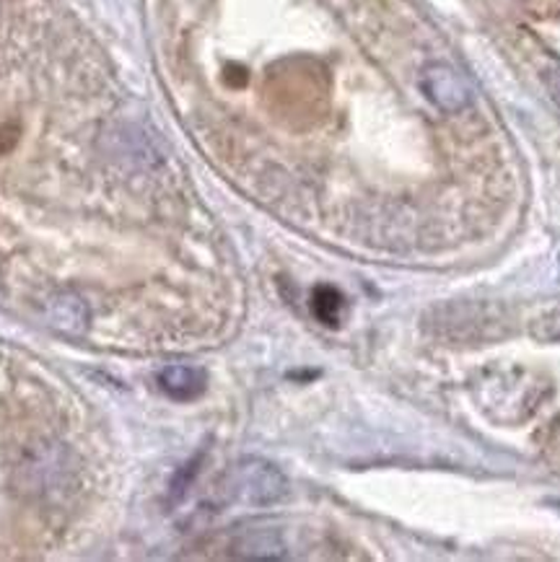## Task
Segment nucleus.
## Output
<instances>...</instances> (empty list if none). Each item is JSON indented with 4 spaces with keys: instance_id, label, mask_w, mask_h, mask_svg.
<instances>
[{
    "instance_id": "f257e3e1",
    "label": "nucleus",
    "mask_w": 560,
    "mask_h": 562,
    "mask_svg": "<svg viewBox=\"0 0 560 562\" xmlns=\"http://www.w3.org/2000/svg\"><path fill=\"white\" fill-rule=\"evenodd\" d=\"M426 333L444 345H488L506 333L504 306L488 301H447L430 306L423 319Z\"/></svg>"
},
{
    "instance_id": "f03ea898",
    "label": "nucleus",
    "mask_w": 560,
    "mask_h": 562,
    "mask_svg": "<svg viewBox=\"0 0 560 562\" xmlns=\"http://www.w3.org/2000/svg\"><path fill=\"white\" fill-rule=\"evenodd\" d=\"M228 493L244 506H276L289 493V480L265 459H242L228 474Z\"/></svg>"
},
{
    "instance_id": "7ed1b4c3",
    "label": "nucleus",
    "mask_w": 560,
    "mask_h": 562,
    "mask_svg": "<svg viewBox=\"0 0 560 562\" xmlns=\"http://www.w3.org/2000/svg\"><path fill=\"white\" fill-rule=\"evenodd\" d=\"M421 89L441 112H462L472 102L470 83L449 65H426L421 74Z\"/></svg>"
},
{
    "instance_id": "20e7f679",
    "label": "nucleus",
    "mask_w": 560,
    "mask_h": 562,
    "mask_svg": "<svg viewBox=\"0 0 560 562\" xmlns=\"http://www.w3.org/2000/svg\"><path fill=\"white\" fill-rule=\"evenodd\" d=\"M159 386L169 400L192 402L205 392L208 373L203 369H198V366L171 363L167 369L159 371Z\"/></svg>"
},
{
    "instance_id": "39448f33",
    "label": "nucleus",
    "mask_w": 560,
    "mask_h": 562,
    "mask_svg": "<svg viewBox=\"0 0 560 562\" xmlns=\"http://www.w3.org/2000/svg\"><path fill=\"white\" fill-rule=\"evenodd\" d=\"M49 319L57 329L70 335H81L86 327H89V308L78 295H60V299L53 301V312H49Z\"/></svg>"
},
{
    "instance_id": "423d86ee",
    "label": "nucleus",
    "mask_w": 560,
    "mask_h": 562,
    "mask_svg": "<svg viewBox=\"0 0 560 562\" xmlns=\"http://www.w3.org/2000/svg\"><path fill=\"white\" fill-rule=\"evenodd\" d=\"M242 558L253 560H280L285 554V544L280 542L278 535L272 529H257L253 535H247L236 544Z\"/></svg>"
},
{
    "instance_id": "0eeeda50",
    "label": "nucleus",
    "mask_w": 560,
    "mask_h": 562,
    "mask_svg": "<svg viewBox=\"0 0 560 562\" xmlns=\"http://www.w3.org/2000/svg\"><path fill=\"white\" fill-rule=\"evenodd\" d=\"M312 312L322 324L327 327H337L346 312V299L333 285H317L312 293Z\"/></svg>"
},
{
    "instance_id": "6e6552de",
    "label": "nucleus",
    "mask_w": 560,
    "mask_h": 562,
    "mask_svg": "<svg viewBox=\"0 0 560 562\" xmlns=\"http://www.w3.org/2000/svg\"><path fill=\"white\" fill-rule=\"evenodd\" d=\"M548 86H550V93L558 99V104H560V68L558 70H550V74H548Z\"/></svg>"
},
{
    "instance_id": "1a4fd4ad",
    "label": "nucleus",
    "mask_w": 560,
    "mask_h": 562,
    "mask_svg": "<svg viewBox=\"0 0 560 562\" xmlns=\"http://www.w3.org/2000/svg\"><path fill=\"white\" fill-rule=\"evenodd\" d=\"M548 503H550V506H552V508H556V510H558V514H560V498H550Z\"/></svg>"
}]
</instances>
